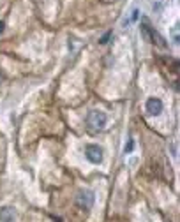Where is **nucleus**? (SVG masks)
Listing matches in <instances>:
<instances>
[{
    "label": "nucleus",
    "instance_id": "f03ea898",
    "mask_svg": "<svg viewBox=\"0 0 180 222\" xmlns=\"http://www.w3.org/2000/svg\"><path fill=\"white\" fill-rule=\"evenodd\" d=\"M85 157L92 164H101L103 162V148L97 145H87L85 146Z\"/></svg>",
    "mask_w": 180,
    "mask_h": 222
},
{
    "label": "nucleus",
    "instance_id": "0eeeda50",
    "mask_svg": "<svg viewBox=\"0 0 180 222\" xmlns=\"http://www.w3.org/2000/svg\"><path fill=\"white\" fill-rule=\"evenodd\" d=\"M110 35H111V34H106V35H104L99 42H101V44H106V42H108V39H110Z\"/></svg>",
    "mask_w": 180,
    "mask_h": 222
},
{
    "label": "nucleus",
    "instance_id": "7ed1b4c3",
    "mask_svg": "<svg viewBox=\"0 0 180 222\" xmlns=\"http://www.w3.org/2000/svg\"><path fill=\"white\" fill-rule=\"evenodd\" d=\"M76 205H78L81 210H90L92 205H94V192H90V191H81V192L76 196Z\"/></svg>",
    "mask_w": 180,
    "mask_h": 222
},
{
    "label": "nucleus",
    "instance_id": "423d86ee",
    "mask_svg": "<svg viewBox=\"0 0 180 222\" xmlns=\"http://www.w3.org/2000/svg\"><path fill=\"white\" fill-rule=\"evenodd\" d=\"M133 146H134V143H133V139H129V143L125 145V153H131V152H133Z\"/></svg>",
    "mask_w": 180,
    "mask_h": 222
},
{
    "label": "nucleus",
    "instance_id": "39448f33",
    "mask_svg": "<svg viewBox=\"0 0 180 222\" xmlns=\"http://www.w3.org/2000/svg\"><path fill=\"white\" fill-rule=\"evenodd\" d=\"M16 212L12 206H2L0 208V222H14Z\"/></svg>",
    "mask_w": 180,
    "mask_h": 222
},
{
    "label": "nucleus",
    "instance_id": "6e6552de",
    "mask_svg": "<svg viewBox=\"0 0 180 222\" xmlns=\"http://www.w3.org/2000/svg\"><path fill=\"white\" fill-rule=\"evenodd\" d=\"M138 12H140V11H133V21L138 19Z\"/></svg>",
    "mask_w": 180,
    "mask_h": 222
},
{
    "label": "nucleus",
    "instance_id": "20e7f679",
    "mask_svg": "<svg viewBox=\"0 0 180 222\" xmlns=\"http://www.w3.org/2000/svg\"><path fill=\"white\" fill-rule=\"evenodd\" d=\"M145 109H147L148 115L157 116V115H161V111H163V101L157 99V97H150V99L147 101V104H145Z\"/></svg>",
    "mask_w": 180,
    "mask_h": 222
},
{
    "label": "nucleus",
    "instance_id": "1a4fd4ad",
    "mask_svg": "<svg viewBox=\"0 0 180 222\" xmlns=\"http://www.w3.org/2000/svg\"><path fill=\"white\" fill-rule=\"evenodd\" d=\"M4 32V21H0V34Z\"/></svg>",
    "mask_w": 180,
    "mask_h": 222
},
{
    "label": "nucleus",
    "instance_id": "f257e3e1",
    "mask_svg": "<svg viewBox=\"0 0 180 222\" xmlns=\"http://www.w3.org/2000/svg\"><path fill=\"white\" fill-rule=\"evenodd\" d=\"M106 120H108L106 115H104L103 111H99V109H92V111H88V115H87V125H88V129L94 131V132L103 131L104 125H106Z\"/></svg>",
    "mask_w": 180,
    "mask_h": 222
}]
</instances>
